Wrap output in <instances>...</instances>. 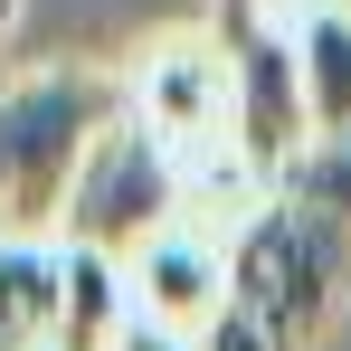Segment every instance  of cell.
<instances>
[{
  "label": "cell",
  "instance_id": "obj_1",
  "mask_svg": "<svg viewBox=\"0 0 351 351\" xmlns=\"http://www.w3.org/2000/svg\"><path fill=\"white\" fill-rule=\"evenodd\" d=\"M133 114V76L105 66H38L0 86V237H38L66 219V190L95 143Z\"/></svg>",
  "mask_w": 351,
  "mask_h": 351
},
{
  "label": "cell",
  "instance_id": "obj_9",
  "mask_svg": "<svg viewBox=\"0 0 351 351\" xmlns=\"http://www.w3.org/2000/svg\"><path fill=\"white\" fill-rule=\"evenodd\" d=\"M276 199H285V209H304V219H323V228L351 247V133L304 143L285 171H276Z\"/></svg>",
  "mask_w": 351,
  "mask_h": 351
},
{
  "label": "cell",
  "instance_id": "obj_5",
  "mask_svg": "<svg viewBox=\"0 0 351 351\" xmlns=\"http://www.w3.org/2000/svg\"><path fill=\"white\" fill-rule=\"evenodd\" d=\"M133 114L162 143H199V133H237V95H228V58L219 48H162L133 76Z\"/></svg>",
  "mask_w": 351,
  "mask_h": 351
},
{
  "label": "cell",
  "instance_id": "obj_4",
  "mask_svg": "<svg viewBox=\"0 0 351 351\" xmlns=\"http://www.w3.org/2000/svg\"><path fill=\"white\" fill-rule=\"evenodd\" d=\"M123 285H133V323H143V332L199 342V332L228 313V247L209 228H171V237H152V247L123 266Z\"/></svg>",
  "mask_w": 351,
  "mask_h": 351
},
{
  "label": "cell",
  "instance_id": "obj_8",
  "mask_svg": "<svg viewBox=\"0 0 351 351\" xmlns=\"http://www.w3.org/2000/svg\"><path fill=\"white\" fill-rule=\"evenodd\" d=\"M133 332V285L114 256L66 247V304H58V351H114Z\"/></svg>",
  "mask_w": 351,
  "mask_h": 351
},
{
  "label": "cell",
  "instance_id": "obj_10",
  "mask_svg": "<svg viewBox=\"0 0 351 351\" xmlns=\"http://www.w3.org/2000/svg\"><path fill=\"white\" fill-rule=\"evenodd\" d=\"M190 351H276V342H266V332H256V323H247V313L228 304V313H219V323H209V332H199Z\"/></svg>",
  "mask_w": 351,
  "mask_h": 351
},
{
  "label": "cell",
  "instance_id": "obj_7",
  "mask_svg": "<svg viewBox=\"0 0 351 351\" xmlns=\"http://www.w3.org/2000/svg\"><path fill=\"white\" fill-rule=\"evenodd\" d=\"M58 304H66V247L0 237V351H58Z\"/></svg>",
  "mask_w": 351,
  "mask_h": 351
},
{
  "label": "cell",
  "instance_id": "obj_3",
  "mask_svg": "<svg viewBox=\"0 0 351 351\" xmlns=\"http://www.w3.org/2000/svg\"><path fill=\"white\" fill-rule=\"evenodd\" d=\"M171 228H190L180 162H171V143H162L143 114H123L114 133L95 143V162L76 171V190H66L58 247H86V256H114V266H133L152 237H171Z\"/></svg>",
  "mask_w": 351,
  "mask_h": 351
},
{
  "label": "cell",
  "instance_id": "obj_2",
  "mask_svg": "<svg viewBox=\"0 0 351 351\" xmlns=\"http://www.w3.org/2000/svg\"><path fill=\"white\" fill-rule=\"evenodd\" d=\"M351 294V247L323 219H304L285 199H266L247 228L228 237V304L266 332L276 351H313L323 323Z\"/></svg>",
  "mask_w": 351,
  "mask_h": 351
},
{
  "label": "cell",
  "instance_id": "obj_6",
  "mask_svg": "<svg viewBox=\"0 0 351 351\" xmlns=\"http://www.w3.org/2000/svg\"><path fill=\"white\" fill-rule=\"evenodd\" d=\"M294 76H304V133H351V0H304L294 19Z\"/></svg>",
  "mask_w": 351,
  "mask_h": 351
},
{
  "label": "cell",
  "instance_id": "obj_11",
  "mask_svg": "<svg viewBox=\"0 0 351 351\" xmlns=\"http://www.w3.org/2000/svg\"><path fill=\"white\" fill-rule=\"evenodd\" d=\"M114 351H190V342H171V332H143V323H133V332H123Z\"/></svg>",
  "mask_w": 351,
  "mask_h": 351
},
{
  "label": "cell",
  "instance_id": "obj_12",
  "mask_svg": "<svg viewBox=\"0 0 351 351\" xmlns=\"http://www.w3.org/2000/svg\"><path fill=\"white\" fill-rule=\"evenodd\" d=\"M10 19H19V0H0V29H10Z\"/></svg>",
  "mask_w": 351,
  "mask_h": 351
}]
</instances>
